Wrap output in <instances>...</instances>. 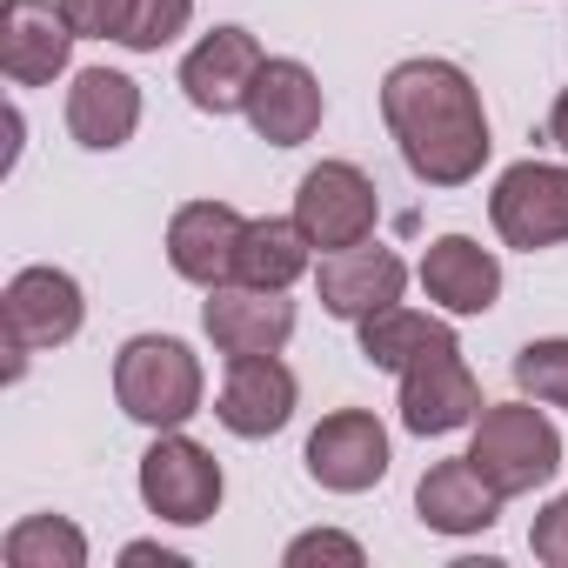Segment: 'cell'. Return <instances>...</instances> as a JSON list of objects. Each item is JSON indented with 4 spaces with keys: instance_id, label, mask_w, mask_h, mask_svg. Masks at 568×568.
<instances>
[{
    "instance_id": "1",
    "label": "cell",
    "mask_w": 568,
    "mask_h": 568,
    "mask_svg": "<svg viewBox=\"0 0 568 568\" xmlns=\"http://www.w3.org/2000/svg\"><path fill=\"white\" fill-rule=\"evenodd\" d=\"M382 121H388V134L422 187H468L495 148L488 114H481V88L455 61H435V54L388 68Z\"/></svg>"
},
{
    "instance_id": "2",
    "label": "cell",
    "mask_w": 568,
    "mask_h": 568,
    "mask_svg": "<svg viewBox=\"0 0 568 568\" xmlns=\"http://www.w3.org/2000/svg\"><path fill=\"white\" fill-rule=\"evenodd\" d=\"M201 395H207V375H201V355L174 335H134L121 355H114V402L128 422L168 435V428H187L201 415Z\"/></svg>"
},
{
    "instance_id": "3",
    "label": "cell",
    "mask_w": 568,
    "mask_h": 568,
    "mask_svg": "<svg viewBox=\"0 0 568 568\" xmlns=\"http://www.w3.org/2000/svg\"><path fill=\"white\" fill-rule=\"evenodd\" d=\"M468 462L481 468V481L501 495V501H515V495H535V488H548L555 481V468H561V435H555V422L541 415V402H488L481 415H475V435H468Z\"/></svg>"
},
{
    "instance_id": "4",
    "label": "cell",
    "mask_w": 568,
    "mask_h": 568,
    "mask_svg": "<svg viewBox=\"0 0 568 568\" xmlns=\"http://www.w3.org/2000/svg\"><path fill=\"white\" fill-rule=\"evenodd\" d=\"M88 322V302H81V281L68 267H21L0 295V342H8V375L28 368V355L41 348H68Z\"/></svg>"
},
{
    "instance_id": "5",
    "label": "cell",
    "mask_w": 568,
    "mask_h": 568,
    "mask_svg": "<svg viewBox=\"0 0 568 568\" xmlns=\"http://www.w3.org/2000/svg\"><path fill=\"white\" fill-rule=\"evenodd\" d=\"M221 495H227L221 462H214L201 442H187L181 428L154 435V448L141 455V501H148V515H154V521L201 528V521H214V515H221Z\"/></svg>"
},
{
    "instance_id": "6",
    "label": "cell",
    "mask_w": 568,
    "mask_h": 568,
    "mask_svg": "<svg viewBox=\"0 0 568 568\" xmlns=\"http://www.w3.org/2000/svg\"><path fill=\"white\" fill-rule=\"evenodd\" d=\"M488 221L521 254L561 247L568 241V168H555V161H515L495 181V194H488Z\"/></svg>"
},
{
    "instance_id": "7",
    "label": "cell",
    "mask_w": 568,
    "mask_h": 568,
    "mask_svg": "<svg viewBox=\"0 0 568 568\" xmlns=\"http://www.w3.org/2000/svg\"><path fill=\"white\" fill-rule=\"evenodd\" d=\"M295 221H302V234H308L315 247L335 254V247H355V241L375 234L382 194H375V181H368L355 161H322V168H308L302 187H295Z\"/></svg>"
},
{
    "instance_id": "8",
    "label": "cell",
    "mask_w": 568,
    "mask_h": 568,
    "mask_svg": "<svg viewBox=\"0 0 568 568\" xmlns=\"http://www.w3.org/2000/svg\"><path fill=\"white\" fill-rule=\"evenodd\" d=\"M481 382L468 375L462 362V342H435L428 355H415L402 368V428L408 435H455V428H475L481 415Z\"/></svg>"
},
{
    "instance_id": "9",
    "label": "cell",
    "mask_w": 568,
    "mask_h": 568,
    "mask_svg": "<svg viewBox=\"0 0 568 568\" xmlns=\"http://www.w3.org/2000/svg\"><path fill=\"white\" fill-rule=\"evenodd\" d=\"M201 328H207L214 355H227V362L281 355V348H288V335H295V302H288V288H247V281H221V288H207Z\"/></svg>"
},
{
    "instance_id": "10",
    "label": "cell",
    "mask_w": 568,
    "mask_h": 568,
    "mask_svg": "<svg viewBox=\"0 0 568 568\" xmlns=\"http://www.w3.org/2000/svg\"><path fill=\"white\" fill-rule=\"evenodd\" d=\"M302 462H308V475H315L328 495H368V488L388 475V428H382L368 408H335V415H322V428L308 435Z\"/></svg>"
},
{
    "instance_id": "11",
    "label": "cell",
    "mask_w": 568,
    "mask_h": 568,
    "mask_svg": "<svg viewBox=\"0 0 568 568\" xmlns=\"http://www.w3.org/2000/svg\"><path fill=\"white\" fill-rule=\"evenodd\" d=\"M402 288H408V261H402L395 247H382V241H375V247H368V241L335 247V254L322 261V274H315V295H322V308H328L335 322H368V315L395 308Z\"/></svg>"
},
{
    "instance_id": "12",
    "label": "cell",
    "mask_w": 568,
    "mask_h": 568,
    "mask_svg": "<svg viewBox=\"0 0 568 568\" xmlns=\"http://www.w3.org/2000/svg\"><path fill=\"white\" fill-rule=\"evenodd\" d=\"M295 395H302V382H295V368L281 362V355H247V362H227L214 415H221L227 435L267 442V435H281V428L295 422Z\"/></svg>"
},
{
    "instance_id": "13",
    "label": "cell",
    "mask_w": 568,
    "mask_h": 568,
    "mask_svg": "<svg viewBox=\"0 0 568 568\" xmlns=\"http://www.w3.org/2000/svg\"><path fill=\"white\" fill-rule=\"evenodd\" d=\"M261 41L247 34V28H214V34H201L194 48H187V61H181V94H187V108H201V114H241L247 108V88H254V74H261Z\"/></svg>"
},
{
    "instance_id": "14",
    "label": "cell",
    "mask_w": 568,
    "mask_h": 568,
    "mask_svg": "<svg viewBox=\"0 0 568 568\" xmlns=\"http://www.w3.org/2000/svg\"><path fill=\"white\" fill-rule=\"evenodd\" d=\"M74 21L54 0H8V21H0V68L14 88H48L54 74H68L74 54Z\"/></svg>"
},
{
    "instance_id": "15",
    "label": "cell",
    "mask_w": 568,
    "mask_h": 568,
    "mask_svg": "<svg viewBox=\"0 0 568 568\" xmlns=\"http://www.w3.org/2000/svg\"><path fill=\"white\" fill-rule=\"evenodd\" d=\"M322 81L302 68V61H261V74H254V88H247V128L267 141V148H302V141H315V128H322Z\"/></svg>"
},
{
    "instance_id": "16",
    "label": "cell",
    "mask_w": 568,
    "mask_h": 568,
    "mask_svg": "<svg viewBox=\"0 0 568 568\" xmlns=\"http://www.w3.org/2000/svg\"><path fill=\"white\" fill-rule=\"evenodd\" d=\"M241 234H247V221L227 201H187L168 221V261H174L181 281H194V288H221V281H234Z\"/></svg>"
},
{
    "instance_id": "17",
    "label": "cell",
    "mask_w": 568,
    "mask_h": 568,
    "mask_svg": "<svg viewBox=\"0 0 568 568\" xmlns=\"http://www.w3.org/2000/svg\"><path fill=\"white\" fill-rule=\"evenodd\" d=\"M422 288L442 315H488L501 302V261L468 234H442L422 254Z\"/></svg>"
},
{
    "instance_id": "18",
    "label": "cell",
    "mask_w": 568,
    "mask_h": 568,
    "mask_svg": "<svg viewBox=\"0 0 568 568\" xmlns=\"http://www.w3.org/2000/svg\"><path fill=\"white\" fill-rule=\"evenodd\" d=\"M134 128H141V88L121 68H81L68 88V134L94 154H114L134 141Z\"/></svg>"
},
{
    "instance_id": "19",
    "label": "cell",
    "mask_w": 568,
    "mask_h": 568,
    "mask_svg": "<svg viewBox=\"0 0 568 568\" xmlns=\"http://www.w3.org/2000/svg\"><path fill=\"white\" fill-rule=\"evenodd\" d=\"M415 515L435 535H481V528L501 521V495L481 481V468L468 455H455V462H435L415 481Z\"/></svg>"
},
{
    "instance_id": "20",
    "label": "cell",
    "mask_w": 568,
    "mask_h": 568,
    "mask_svg": "<svg viewBox=\"0 0 568 568\" xmlns=\"http://www.w3.org/2000/svg\"><path fill=\"white\" fill-rule=\"evenodd\" d=\"M315 261V241L302 234V221H247L241 234V254H234V281H247V288H295V281L308 274Z\"/></svg>"
},
{
    "instance_id": "21",
    "label": "cell",
    "mask_w": 568,
    "mask_h": 568,
    "mask_svg": "<svg viewBox=\"0 0 568 568\" xmlns=\"http://www.w3.org/2000/svg\"><path fill=\"white\" fill-rule=\"evenodd\" d=\"M362 328V362L368 368H388V375H402L415 355H428L435 342H455V328L448 322H435V315H422V308H408V302H395V308H382V315H368V322H355Z\"/></svg>"
},
{
    "instance_id": "22",
    "label": "cell",
    "mask_w": 568,
    "mask_h": 568,
    "mask_svg": "<svg viewBox=\"0 0 568 568\" xmlns=\"http://www.w3.org/2000/svg\"><path fill=\"white\" fill-rule=\"evenodd\" d=\"M8 568H88V535L68 515H28L0 541Z\"/></svg>"
},
{
    "instance_id": "23",
    "label": "cell",
    "mask_w": 568,
    "mask_h": 568,
    "mask_svg": "<svg viewBox=\"0 0 568 568\" xmlns=\"http://www.w3.org/2000/svg\"><path fill=\"white\" fill-rule=\"evenodd\" d=\"M515 388L541 408H568V335H548V342H528L515 355Z\"/></svg>"
},
{
    "instance_id": "24",
    "label": "cell",
    "mask_w": 568,
    "mask_h": 568,
    "mask_svg": "<svg viewBox=\"0 0 568 568\" xmlns=\"http://www.w3.org/2000/svg\"><path fill=\"white\" fill-rule=\"evenodd\" d=\"M187 21H194V0H134L121 48H128V54H161L168 41L187 34Z\"/></svg>"
},
{
    "instance_id": "25",
    "label": "cell",
    "mask_w": 568,
    "mask_h": 568,
    "mask_svg": "<svg viewBox=\"0 0 568 568\" xmlns=\"http://www.w3.org/2000/svg\"><path fill=\"white\" fill-rule=\"evenodd\" d=\"M61 8H68V21H74L81 41H114V48H121L134 0H61Z\"/></svg>"
},
{
    "instance_id": "26",
    "label": "cell",
    "mask_w": 568,
    "mask_h": 568,
    "mask_svg": "<svg viewBox=\"0 0 568 568\" xmlns=\"http://www.w3.org/2000/svg\"><path fill=\"white\" fill-rule=\"evenodd\" d=\"M281 561H288V568H308V561H342V568H362L368 555H362V541H355V535H342V528H315V535H295Z\"/></svg>"
},
{
    "instance_id": "27",
    "label": "cell",
    "mask_w": 568,
    "mask_h": 568,
    "mask_svg": "<svg viewBox=\"0 0 568 568\" xmlns=\"http://www.w3.org/2000/svg\"><path fill=\"white\" fill-rule=\"evenodd\" d=\"M528 548H535V561H548V568H568V488L535 515V528H528Z\"/></svg>"
},
{
    "instance_id": "28",
    "label": "cell",
    "mask_w": 568,
    "mask_h": 568,
    "mask_svg": "<svg viewBox=\"0 0 568 568\" xmlns=\"http://www.w3.org/2000/svg\"><path fill=\"white\" fill-rule=\"evenodd\" d=\"M121 561H161V568H181V555H174V548H161V541H128V548H121Z\"/></svg>"
},
{
    "instance_id": "29",
    "label": "cell",
    "mask_w": 568,
    "mask_h": 568,
    "mask_svg": "<svg viewBox=\"0 0 568 568\" xmlns=\"http://www.w3.org/2000/svg\"><path fill=\"white\" fill-rule=\"evenodd\" d=\"M548 141L568 154V88H561V94H555V108H548Z\"/></svg>"
}]
</instances>
